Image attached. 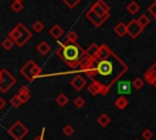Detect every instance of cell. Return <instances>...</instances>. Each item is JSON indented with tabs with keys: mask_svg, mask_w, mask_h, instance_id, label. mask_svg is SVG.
Segmentation results:
<instances>
[{
	"mask_svg": "<svg viewBox=\"0 0 156 140\" xmlns=\"http://www.w3.org/2000/svg\"><path fill=\"white\" fill-rule=\"evenodd\" d=\"M56 103H57L58 106L63 107V106H66V105L68 103V97H67L65 94H58V95L56 96Z\"/></svg>",
	"mask_w": 156,
	"mask_h": 140,
	"instance_id": "obj_24",
	"label": "cell"
},
{
	"mask_svg": "<svg viewBox=\"0 0 156 140\" xmlns=\"http://www.w3.org/2000/svg\"><path fill=\"white\" fill-rule=\"evenodd\" d=\"M9 38L20 47L24 46L29 39L32 38V32L23 24V23H18L15 26V28H12L9 32Z\"/></svg>",
	"mask_w": 156,
	"mask_h": 140,
	"instance_id": "obj_3",
	"label": "cell"
},
{
	"mask_svg": "<svg viewBox=\"0 0 156 140\" xmlns=\"http://www.w3.org/2000/svg\"><path fill=\"white\" fill-rule=\"evenodd\" d=\"M128 105H129V101H128V99H127L124 95L118 96V97L116 99V101H115V106H116L118 110H124Z\"/></svg>",
	"mask_w": 156,
	"mask_h": 140,
	"instance_id": "obj_16",
	"label": "cell"
},
{
	"mask_svg": "<svg viewBox=\"0 0 156 140\" xmlns=\"http://www.w3.org/2000/svg\"><path fill=\"white\" fill-rule=\"evenodd\" d=\"M90 10L94 11L96 15H99L100 17H104L105 19H108L110 17V5L107 2H105L104 0H96L91 6H90Z\"/></svg>",
	"mask_w": 156,
	"mask_h": 140,
	"instance_id": "obj_7",
	"label": "cell"
},
{
	"mask_svg": "<svg viewBox=\"0 0 156 140\" xmlns=\"http://www.w3.org/2000/svg\"><path fill=\"white\" fill-rule=\"evenodd\" d=\"M49 33H50V35L54 38V39H56V40H58L62 35H63V29H62V27L61 26H58V24H54L51 28H50V30H49Z\"/></svg>",
	"mask_w": 156,
	"mask_h": 140,
	"instance_id": "obj_15",
	"label": "cell"
},
{
	"mask_svg": "<svg viewBox=\"0 0 156 140\" xmlns=\"http://www.w3.org/2000/svg\"><path fill=\"white\" fill-rule=\"evenodd\" d=\"M88 91H89L93 96L99 95V94L101 93V86H100L96 82H91V83L88 85Z\"/></svg>",
	"mask_w": 156,
	"mask_h": 140,
	"instance_id": "obj_19",
	"label": "cell"
},
{
	"mask_svg": "<svg viewBox=\"0 0 156 140\" xmlns=\"http://www.w3.org/2000/svg\"><path fill=\"white\" fill-rule=\"evenodd\" d=\"M94 62H95V58H94V57H89V56L85 55V56L82 58L80 63H79V68H80L83 72H85V71H88V69H90V68L93 67Z\"/></svg>",
	"mask_w": 156,
	"mask_h": 140,
	"instance_id": "obj_13",
	"label": "cell"
},
{
	"mask_svg": "<svg viewBox=\"0 0 156 140\" xmlns=\"http://www.w3.org/2000/svg\"><path fill=\"white\" fill-rule=\"evenodd\" d=\"M96 122H98L99 125H101V127H106L107 124H110L111 119H110V117H108L106 113H101V114L98 117Z\"/></svg>",
	"mask_w": 156,
	"mask_h": 140,
	"instance_id": "obj_22",
	"label": "cell"
},
{
	"mask_svg": "<svg viewBox=\"0 0 156 140\" xmlns=\"http://www.w3.org/2000/svg\"><path fill=\"white\" fill-rule=\"evenodd\" d=\"M141 136H143V139H145V140H150V139H152V136H154V133H152V130L151 129H144L143 131H141Z\"/></svg>",
	"mask_w": 156,
	"mask_h": 140,
	"instance_id": "obj_33",
	"label": "cell"
},
{
	"mask_svg": "<svg viewBox=\"0 0 156 140\" xmlns=\"http://www.w3.org/2000/svg\"><path fill=\"white\" fill-rule=\"evenodd\" d=\"M55 52L69 68H77L82 58L85 56V50L79 44L66 40L60 43Z\"/></svg>",
	"mask_w": 156,
	"mask_h": 140,
	"instance_id": "obj_2",
	"label": "cell"
},
{
	"mask_svg": "<svg viewBox=\"0 0 156 140\" xmlns=\"http://www.w3.org/2000/svg\"><path fill=\"white\" fill-rule=\"evenodd\" d=\"M1 71V80H0V91L1 93H7L9 90H10V88H12L15 84H16V82H17V79L7 71V69H0Z\"/></svg>",
	"mask_w": 156,
	"mask_h": 140,
	"instance_id": "obj_6",
	"label": "cell"
},
{
	"mask_svg": "<svg viewBox=\"0 0 156 140\" xmlns=\"http://www.w3.org/2000/svg\"><path fill=\"white\" fill-rule=\"evenodd\" d=\"M71 85L73 86V89H74V90L80 91V90L87 85V80H85L82 75L77 74V75H74V77L72 78V80H71Z\"/></svg>",
	"mask_w": 156,
	"mask_h": 140,
	"instance_id": "obj_11",
	"label": "cell"
},
{
	"mask_svg": "<svg viewBox=\"0 0 156 140\" xmlns=\"http://www.w3.org/2000/svg\"><path fill=\"white\" fill-rule=\"evenodd\" d=\"M44 135H45V128H41V131H40V134H39L37 138H34L33 140H45Z\"/></svg>",
	"mask_w": 156,
	"mask_h": 140,
	"instance_id": "obj_38",
	"label": "cell"
},
{
	"mask_svg": "<svg viewBox=\"0 0 156 140\" xmlns=\"http://www.w3.org/2000/svg\"><path fill=\"white\" fill-rule=\"evenodd\" d=\"M136 22L139 23V26L144 29V28H146V26H149V23H150V17L149 16H146L145 13H143V15H140L139 16V18L136 19Z\"/></svg>",
	"mask_w": 156,
	"mask_h": 140,
	"instance_id": "obj_23",
	"label": "cell"
},
{
	"mask_svg": "<svg viewBox=\"0 0 156 140\" xmlns=\"http://www.w3.org/2000/svg\"><path fill=\"white\" fill-rule=\"evenodd\" d=\"M10 9H11L15 13H18V12H21V11H22V9H23V4H22V2L12 1V2H11V5H10Z\"/></svg>",
	"mask_w": 156,
	"mask_h": 140,
	"instance_id": "obj_29",
	"label": "cell"
},
{
	"mask_svg": "<svg viewBox=\"0 0 156 140\" xmlns=\"http://www.w3.org/2000/svg\"><path fill=\"white\" fill-rule=\"evenodd\" d=\"M140 10V5L136 2V1H130L128 5H127V11L130 13V15H135L136 12H139Z\"/></svg>",
	"mask_w": 156,
	"mask_h": 140,
	"instance_id": "obj_20",
	"label": "cell"
},
{
	"mask_svg": "<svg viewBox=\"0 0 156 140\" xmlns=\"http://www.w3.org/2000/svg\"><path fill=\"white\" fill-rule=\"evenodd\" d=\"M12 1H16V2H22L23 0H12Z\"/></svg>",
	"mask_w": 156,
	"mask_h": 140,
	"instance_id": "obj_40",
	"label": "cell"
},
{
	"mask_svg": "<svg viewBox=\"0 0 156 140\" xmlns=\"http://www.w3.org/2000/svg\"><path fill=\"white\" fill-rule=\"evenodd\" d=\"M15 45V43L7 37V38H5V39H2V41H1V46L6 50V51H9V50H11L12 49V46Z\"/></svg>",
	"mask_w": 156,
	"mask_h": 140,
	"instance_id": "obj_27",
	"label": "cell"
},
{
	"mask_svg": "<svg viewBox=\"0 0 156 140\" xmlns=\"http://www.w3.org/2000/svg\"><path fill=\"white\" fill-rule=\"evenodd\" d=\"M61 1H63V4H65L68 9H74L82 0H61Z\"/></svg>",
	"mask_w": 156,
	"mask_h": 140,
	"instance_id": "obj_31",
	"label": "cell"
},
{
	"mask_svg": "<svg viewBox=\"0 0 156 140\" xmlns=\"http://www.w3.org/2000/svg\"><path fill=\"white\" fill-rule=\"evenodd\" d=\"M98 50H99V45H98V44H95V43H93V44H90V45H89V47L85 50V55H87V56H89V57H95V55H96Z\"/></svg>",
	"mask_w": 156,
	"mask_h": 140,
	"instance_id": "obj_21",
	"label": "cell"
},
{
	"mask_svg": "<svg viewBox=\"0 0 156 140\" xmlns=\"http://www.w3.org/2000/svg\"><path fill=\"white\" fill-rule=\"evenodd\" d=\"M51 50V47H50V45H49V43L48 41H45V40H43V41H40L39 44H38V46H37V51L40 54V55H46V54H49V51Z\"/></svg>",
	"mask_w": 156,
	"mask_h": 140,
	"instance_id": "obj_17",
	"label": "cell"
},
{
	"mask_svg": "<svg viewBox=\"0 0 156 140\" xmlns=\"http://www.w3.org/2000/svg\"><path fill=\"white\" fill-rule=\"evenodd\" d=\"M78 40V34L74 32V30H71L66 34V41H69V43H77Z\"/></svg>",
	"mask_w": 156,
	"mask_h": 140,
	"instance_id": "obj_28",
	"label": "cell"
},
{
	"mask_svg": "<svg viewBox=\"0 0 156 140\" xmlns=\"http://www.w3.org/2000/svg\"><path fill=\"white\" fill-rule=\"evenodd\" d=\"M147 12H149L151 16H155V15H156V2H152V4L149 6Z\"/></svg>",
	"mask_w": 156,
	"mask_h": 140,
	"instance_id": "obj_36",
	"label": "cell"
},
{
	"mask_svg": "<svg viewBox=\"0 0 156 140\" xmlns=\"http://www.w3.org/2000/svg\"><path fill=\"white\" fill-rule=\"evenodd\" d=\"M154 1H155V2H156V0H154Z\"/></svg>",
	"mask_w": 156,
	"mask_h": 140,
	"instance_id": "obj_43",
	"label": "cell"
},
{
	"mask_svg": "<svg viewBox=\"0 0 156 140\" xmlns=\"http://www.w3.org/2000/svg\"><path fill=\"white\" fill-rule=\"evenodd\" d=\"M32 30L34 33H41L44 30V23L41 21H35L33 24H32Z\"/></svg>",
	"mask_w": 156,
	"mask_h": 140,
	"instance_id": "obj_25",
	"label": "cell"
},
{
	"mask_svg": "<svg viewBox=\"0 0 156 140\" xmlns=\"http://www.w3.org/2000/svg\"><path fill=\"white\" fill-rule=\"evenodd\" d=\"M62 131H63V134H65L66 136H71V135H72V134L74 133V128H73L72 125L67 124V125H65V127H63Z\"/></svg>",
	"mask_w": 156,
	"mask_h": 140,
	"instance_id": "obj_34",
	"label": "cell"
},
{
	"mask_svg": "<svg viewBox=\"0 0 156 140\" xmlns=\"http://www.w3.org/2000/svg\"><path fill=\"white\" fill-rule=\"evenodd\" d=\"M17 95H18V97H20V100H21L22 103L28 102L29 99H30V94H17Z\"/></svg>",
	"mask_w": 156,
	"mask_h": 140,
	"instance_id": "obj_35",
	"label": "cell"
},
{
	"mask_svg": "<svg viewBox=\"0 0 156 140\" xmlns=\"http://www.w3.org/2000/svg\"><path fill=\"white\" fill-rule=\"evenodd\" d=\"M126 28H127V34L132 39H136L141 34V32H143V28L139 26V23L136 22V19H130L126 24Z\"/></svg>",
	"mask_w": 156,
	"mask_h": 140,
	"instance_id": "obj_8",
	"label": "cell"
},
{
	"mask_svg": "<svg viewBox=\"0 0 156 140\" xmlns=\"http://www.w3.org/2000/svg\"><path fill=\"white\" fill-rule=\"evenodd\" d=\"M5 106H6V101H5V99L0 97V110L5 108Z\"/></svg>",
	"mask_w": 156,
	"mask_h": 140,
	"instance_id": "obj_39",
	"label": "cell"
},
{
	"mask_svg": "<svg viewBox=\"0 0 156 140\" xmlns=\"http://www.w3.org/2000/svg\"><path fill=\"white\" fill-rule=\"evenodd\" d=\"M9 134L15 139V140H22L27 134H28V128L21 122V121H16L9 129H7Z\"/></svg>",
	"mask_w": 156,
	"mask_h": 140,
	"instance_id": "obj_5",
	"label": "cell"
},
{
	"mask_svg": "<svg viewBox=\"0 0 156 140\" xmlns=\"http://www.w3.org/2000/svg\"><path fill=\"white\" fill-rule=\"evenodd\" d=\"M10 103H11V106H13L15 108H17V107H20V106L22 105V102H21V100H20L18 95L12 96V97H11V100H10Z\"/></svg>",
	"mask_w": 156,
	"mask_h": 140,
	"instance_id": "obj_32",
	"label": "cell"
},
{
	"mask_svg": "<svg viewBox=\"0 0 156 140\" xmlns=\"http://www.w3.org/2000/svg\"><path fill=\"white\" fill-rule=\"evenodd\" d=\"M85 17L88 18L89 22H91V24H94L95 27H101L107 19H105L104 17H100L99 15H96L94 11H91L90 9L85 12Z\"/></svg>",
	"mask_w": 156,
	"mask_h": 140,
	"instance_id": "obj_10",
	"label": "cell"
},
{
	"mask_svg": "<svg viewBox=\"0 0 156 140\" xmlns=\"http://www.w3.org/2000/svg\"><path fill=\"white\" fill-rule=\"evenodd\" d=\"M0 80H1V71H0Z\"/></svg>",
	"mask_w": 156,
	"mask_h": 140,
	"instance_id": "obj_41",
	"label": "cell"
},
{
	"mask_svg": "<svg viewBox=\"0 0 156 140\" xmlns=\"http://www.w3.org/2000/svg\"><path fill=\"white\" fill-rule=\"evenodd\" d=\"M113 30H115L116 35L119 37V38H123L127 34V28H126V24L123 22H119L118 24H116L115 28H113Z\"/></svg>",
	"mask_w": 156,
	"mask_h": 140,
	"instance_id": "obj_18",
	"label": "cell"
},
{
	"mask_svg": "<svg viewBox=\"0 0 156 140\" xmlns=\"http://www.w3.org/2000/svg\"><path fill=\"white\" fill-rule=\"evenodd\" d=\"M154 18H155V21H156V15H155V16H154Z\"/></svg>",
	"mask_w": 156,
	"mask_h": 140,
	"instance_id": "obj_42",
	"label": "cell"
},
{
	"mask_svg": "<svg viewBox=\"0 0 156 140\" xmlns=\"http://www.w3.org/2000/svg\"><path fill=\"white\" fill-rule=\"evenodd\" d=\"M20 73L22 77H24L29 83L34 82L35 78H38L41 74V68L33 61V60H28L20 69Z\"/></svg>",
	"mask_w": 156,
	"mask_h": 140,
	"instance_id": "obj_4",
	"label": "cell"
},
{
	"mask_svg": "<svg viewBox=\"0 0 156 140\" xmlns=\"http://www.w3.org/2000/svg\"><path fill=\"white\" fill-rule=\"evenodd\" d=\"M130 88H132V83L130 82H118L117 84V91L121 94V95H124V94H130Z\"/></svg>",
	"mask_w": 156,
	"mask_h": 140,
	"instance_id": "obj_14",
	"label": "cell"
},
{
	"mask_svg": "<svg viewBox=\"0 0 156 140\" xmlns=\"http://www.w3.org/2000/svg\"><path fill=\"white\" fill-rule=\"evenodd\" d=\"M144 82H146L149 85L154 86L156 89V61L152 63V66L144 73Z\"/></svg>",
	"mask_w": 156,
	"mask_h": 140,
	"instance_id": "obj_9",
	"label": "cell"
},
{
	"mask_svg": "<svg viewBox=\"0 0 156 140\" xmlns=\"http://www.w3.org/2000/svg\"><path fill=\"white\" fill-rule=\"evenodd\" d=\"M112 52V50L110 49V46H107L106 44H102V45H100L99 46V50H98V52H96V55H95V60H102V58H106Z\"/></svg>",
	"mask_w": 156,
	"mask_h": 140,
	"instance_id": "obj_12",
	"label": "cell"
},
{
	"mask_svg": "<svg viewBox=\"0 0 156 140\" xmlns=\"http://www.w3.org/2000/svg\"><path fill=\"white\" fill-rule=\"evenodd\" d=\"M127 71V63L112 51L106 58L95 60L93 67L84 73L91 82H96L101 86L100 95L105 96L108 94L111 86L116 84Z\"/></svg>",
	"mask_w": 156,
	"mask_h": 140,
	"instance_id": "obj_1",
	"label": "cell"
},
{
	"mask_svg": "<svg viewBox=\"0 0 156 140\" xmlns=\"http://www.w3.org/2000/svg\"><path fill=\"white\" fill-rule=\"evenodd\" d=\"M144 84H145V82H144L141 78H138V77L132 80V86H133L135 90H140V89L144 86Z\"/></svg>",
	"mask_w": 156,
	"mask_h": 140,
	"instance_id": "obj_26",
	"label": "cell"
},
{
	"mask_svg": "<svg viewBox=\"0 0 156 140\" xmlns=\"http://www.w3.org/2000/svg\"><path fill=\"white\" fill-rule=\"evenodd\" d=\"M135 140H138V139H135Z\"/></svg>",
	"mask_w": 156,
	"mask_h": 140,
	"instance_id": "obj_44",
	"label": "cell"
},
{
	"mask_svg": "<svg viewBox=\"0 0 156 140\" xmlns=\"http://www.w3.org/2000/svg\"><path fill=\"white\" fill-rule=\"evenodd\" d=\"M18 94H30L29 88H28L27 85H22V86L20 88V90H18Z\"/></svg>",
	"mask_w": 156,
	"mask_h": 140,
	"instance_id": "obj_37",
	"label": "cell"
},
{
	"mask_svg": "<svg viewBox=\"0 0 156 140\" xmlns=\"http://www.w3.org/2000/svg\"><path fill=\"white\" fill-rule=\"evenodd\" d=\"M73 105H74V107H77V108H82V107H84V105H85V100H84L82 96H77V97L73 100Z\"/></svg>",
	"mask_w": 156,
	"mask_h": 140,
	"instance_id": "obj_30",
	"label": "cell"
}]
</instances>
